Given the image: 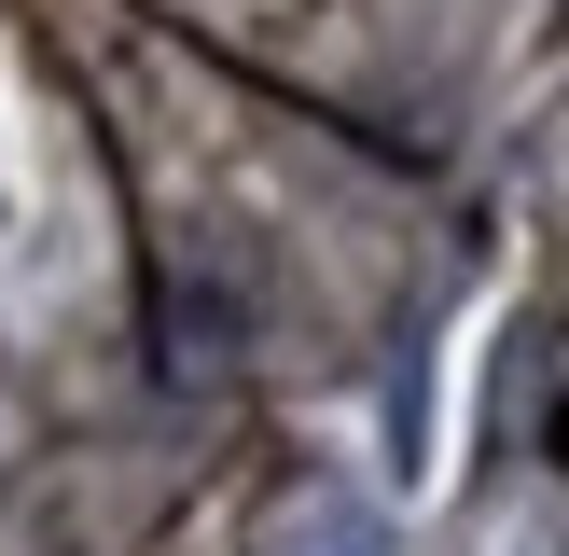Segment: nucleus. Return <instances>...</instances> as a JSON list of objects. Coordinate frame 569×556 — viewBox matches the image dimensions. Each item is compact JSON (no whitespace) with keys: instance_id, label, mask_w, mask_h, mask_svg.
<instances>
[{"instance_id":"nucleus-1","label":"nucleus","mask_w":569,"mask_h":556,"mask_svg":"<svg viewBox=\"0 0 569 556\" xmlns=\"http://www.w3.org/2000/svg\"><path fill=\"white\" fill-rule=\"evenodd\" d=\"M292 543H320V556H389V543H376V528H361V515H348V500H320V515H306V528H292Z\"/></svg>"}]
</instances>
